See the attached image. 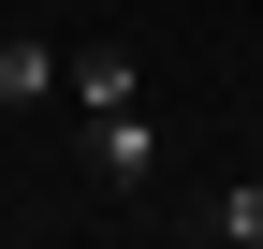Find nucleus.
<instances>
[{
	"instance_id": "obj_1",
	"label": "nucleus",
	"mask_w": 263,
	"mask_h": 249,
	"mask_svg": "<svg viewBox=\"0 0 263 249\" xmlns=\"http://www.w3.org/2000/svg\"><path fill=\"white\" fill-rule=\"evenodd\" d=\"M73 132H88V176H103V191H146L161 176V117L146 103H103V117H73Z\"/></svg>"
},
{
	"instance_id": "obj_2",
	"label": "nucleus",
	"mask_w": 263,
	"mask_h": 249,
	"mask_svg": "<svg viewBox=\"0 0 263 249\" xmlns=\"http://www.w3.org/2000/svg\"><path fill=\"white\" fill-rule=\"evenodd\" d=\"M73 117H103V103H146V59L132 44H73V88H59Z\"/></svg>"
},
{
	"instance_id": "obj_3",
	"label": "nucleus",
	"mask_w": 263,
	"mask_h": 249,
	"mask_svg": "<svg viewBox=\"0 0 263 249\" xmlns=\"http://www.w3.org/2000/svg\"><path fill=\"white\" fill-rule=\"evenodd\" d=\"M59 88H73V59L44 29H0V103H59Z\"/></svg>"
},
{
	"instance_id": "obj_4",
	"label": "nucleus",
	"mask_w": 263,
	"mask_h": 249,
	"mask_svg": "<svg viewBox=\"0 0 263 249\" xmlns=\"http://www.w3.org/2000/svg\"><path fill=\"white\" fill-rule=\"evenodd\" d=\"M190 235H205V249H263V176H219Z\"/></svg>"
},
{
	"instance_id": "obj_5",
	"label": "nucleus",
	"mask_w": 263,
	"mask_h": 249,
	"mask_svg": "<svg viewBox=\"0 0 263 249\" xmlns=\"http://www.w3.org/2000/svg\"><path fill=\"white\" fill-rule=\"evenodd\" d=\"M190 249H205V235H190Z\"/></svg>"
}]
</instances>
